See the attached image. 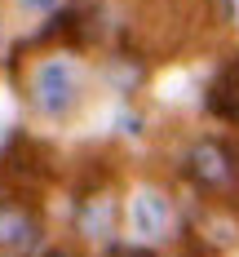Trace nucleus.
Segmentation results:
<instances>
[{
    "label": "nucleus",
    "instance_id": "obj_11",
    "mask_svg": "<svg viewBox=\"0 0 239 257\" xmlns=\"http://www.w3.org/2000/svg\"><path fill=\"white\" fill-rule=\"evenodd\" d=\"M217 9H221V18H230V0H217Z\"/></svg>",
    "mask_w": 239,
    "mask_h": 257
},
{
    "label": "nucleus",
    "instance_id": "obj_9",
    "mask_svg": "<svg viewBox=\"0 0 239 257\" xmlns=\"http://www.w3.org/2000/svg\"><path fill=\"white\" fill-rule=\"evenodd\" d=\"M120 257H155V253H151V248H124Z\"/></svg>",
    "mask_w": 239,
    "mask_h": 257
},
{
    "label": "nucleus",
    "instance_id": "obj_4",
    "mask_svg": "<svg viewBox=\"0 0 239 257\" xmlns=\"http://www.w3.org/2000/svg\"><path fill=\"white\" fill-rule=\"evenodd\" d=\"M115 222H120V204L106 195V191H93V195H84L76 204V231L84 239H93V244H102L115 235Z\"/></svg>",
    "mask_w": 239,
    "mask_h": 257
},
{
    "label": "nucleus",
    "instance_id": "obj_6",
    "mask_svg": "<svg viewBox=\"0 0 239 257\" xmlns=\"http://www.w3.org/2000/svg\"><path fill=\"white\" fill-rule=\"evenodd\" d=\"M208 111L226 124H239V58H230L208 84Z\"/></svg>",
    "mask_w": 239,
    "mask_h": 257
},
{
    "label": "nucleus",
    "instance_id": "obj_8",
    "mask_svg": "<svg viewBox=\"0 0 239 257\" xmlns=\"http://www.w3.org/2000/svg\"><path fill=\"white\" fill-rule=\"evenodd\" d=\"M23 9H36V14H53L58 9V0H18Z\"/></svg>",
    "mask_w": 239,
    "mask_h": 257
},
{
    "label": "nucleus",
    "instance_id": "obj_2",
    "mask_svg": "<svg viewBox=\"0 0 239 257\" xmlns=\"http://www.w3.org/2000/svg\"><path fill=\"white\" fill-rule=\"evenodd\" d=\"M186 235H190L195 244H204V253L235 248V244H239V208H226V204H208V208H199Z\"/></svg>",
    "mask_w": 239,
    "mask_h": 257
},
{
    "label": "nucleus",
    "instance_id": "obj_3",
    "mask_svg": "<svg viewBox=\"0 0 239 257\" xmlns=\"http://www.w3.org/2000/svg\"><path fill=\"white\" fill-rule=\"evenodd\" d=\"M31 98H36V106H40L45 115L71 111V102H76V76H71V67H67V62H45V67L36 71Z\"/></svg>",
    "mask_w": 239,
    "mask_h": 257
},
{
    "label": "nucleus",
    "instance_id": "obj_7",
    "mask_svg": "<svg viewBox=\"0 0 239 257\" xmlns=\"http://www.w3.org/2000/svg\"><path fill=\"white\" fill-rule=\"evenodd\" d=\"M133 226H137V235H164V226H168V200L159 191H137Z\"/></svg>",
    "mask_w": 239,
    "mask_h": 257
},
{
    "label": "nucleus",
    "instance_id": "obj_1",
    "mask_svg": "<svg viewBox=\"0 0 239 257\" xmlns=\"http://www.w3.org/2000/svg\"><path fill=\"white\" fill-rule=\"evenodd\" d=\"M186 178L208 195H239V147L204 138L186 151Z\"/></svg>",
    "mask_w": 239,
    "mask_h": 257
},
{
    "label": "nucleus",
    "instance_id": "obj_10",
    "mask_svg": "<svg viewBox=\"0 0 239 257\" xmlns=\"http://www.w3.org/2000/svg\"><path fill=\"white\" fill-rule=\"evenodd\" d=\"M40 257H76L71 248H49V253H40Z\"/></svg>",
    "mask_w": 239,
    "mask_h": 257
},
{
    "label": "nucleus",
    "instance_id": "obj_5",
    "mask_svg": "<svg viewBox=\"0 0 239 257\" xmlns=\"http://www.w3.org/2000/svg\"><path fill=\"white\" fill-rule=\"evenodd\" d=\"M36 244H40V217L27 204L5 200V204H0V248H5V253H27V248H36Z\"/></svg>",
    "mask_w": 239,
    "mask_h": 257
}]
</instances>
